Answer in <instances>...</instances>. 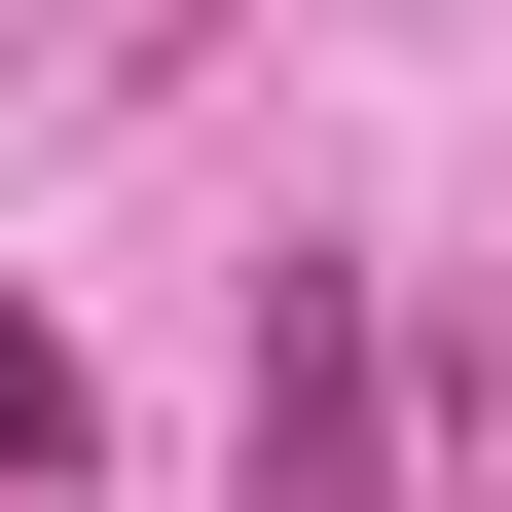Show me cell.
<instances>
[{
    "mask_svg": "<svg viewBox=\"0 0 512 512\" xmlns=\"http://www.w3.org/2000/svg\"><path fill=\"white\" fill-rule=\"evenodd\" d=\"M0 476H74V330H37V293H0Z\"/></svg>",
    "mask_w": 512,
    "mask_h": 512,
    "instance_id": "cell-2",
    "label": "cell"
},
{
    "mask_svg": "<svg viewBox=\"0 0 512 512\" xmlns=\"http://www.w3.org/2000/svg\"><path fill=\"white\" fill-rule=\"evenodd\" d=\"M256 512H403V366H366V293H330V256L256 293Z\"/></svg>",
    "mask_w": 512,
    "mask_h": 512,
    "instance_id": "cell-1",
    "label": "cell"
}]
</instances>
